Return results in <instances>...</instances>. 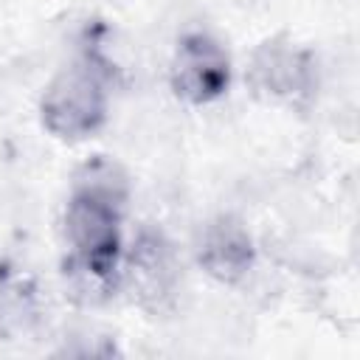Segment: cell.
Wrapping results in <instances>:
<instances>
[{
    "instance_id": "cell-1",
    "label": "cell",
    "mask_w": 360,
    "mask_h": 360,
    "mask_svg": "<svg viewBox=\"0 0 360 360\" xmlns=\"http://www.w3.org/2000/svg\"><path fill=\"white\" fill-rule=\"evenodd\" d=\"M127 205L129 177L121 163L96 155L76 169L62 217L68 242L62 278L70 301L98 307L121 290V225Z\"/></svg>"
},
{
    "instance_id": "cell-2",
    "label": "cell",
    "mask_w": 360,
    "mask_h": 360,
    "mask_svg": "<svg viewBox=\"0 0 360 360\" xmlns=\"http://www.w3.org/2000/svg\"><path fill=\"white\" fill-rule=\"evenodd\" d=\"M112 68L96 51L79 53L45 87L39 101L42 127L62 141H84L107 121Z\"/></svg>"
},
{
    "instance_id": "cell-3",
    "label": "cell",
    "mask_w": 360,
    "mask_h": 360,
    "mask_svg": "<svg viewBox=\"0 0 360 360\" xmlns=\"http://www.w3.org/2000/svg\"><path fill=\"white\" fill-rule=\"evenodd\" d=\"M245 82L267 104L304 110L318 93V59L290 37H270L250 53Z\"/></svg>"
},
{
    "instance_id": "cell-4",
    "label": "cell",
    "mask_w": 360,
    "mask_h": 360,
    "mask_svg": "<svg viewBox=\"0 0 360 360\" xmlns=\"http://www.w3.org/2000/svg\"><path fill=\"white\" fill-rule=\"evenodd\" d=\"M180 281L183 267L174 245L158 228H141L121 256V290L143 312L163 315L174 307Z\"/></svg>"
},
{
    "instance_id": "cell-5",
    "label": "cell",
    "mask_w": 360,
    "mask_h": 360,
    "mask_svg": "<svg viewBox=\"0 0 360 360\" xmlns=\"http://www.w3.org/2000/svg\"><path fill=\"white\" fill-rule=\"evenodd\" d=\"M169 84L177 98L194 107L222 98L231 87V56L222 42L205 31H186L169 65Z\"/></svg>"
},
{
    "instance_id": "cell-6",
    "label": "cell",
    "mask_w": 360,
    "mask_h": 360,
    "mask_svg": "<svg viewBox=\"0 0 360 360\" xmlns=\"http://www.w3.org/2000/svg\"><path fill=\"white\" fill-rule=\"evenodd\" d=\"M194 253L197 264L222 284H239L256 264L253 236L231 214H219L200 228Z\"/></svg>"
},
{
    "instance_id": "cell-7",
    "label": "cell",
    "mask_w": 360,
    "mask_h": 360,
    "mask_svg": "<svg viewBox=\"0 0 360 360\" xmlns=\"http://www.w3.org/2000/svg\"><path fill=\"white\" fill-rule=\"evenodd\" d=\"M37 284L8 262H0V335L11 338L17 332H28L37 323Z\"/></svg>"
}]
</instances>
